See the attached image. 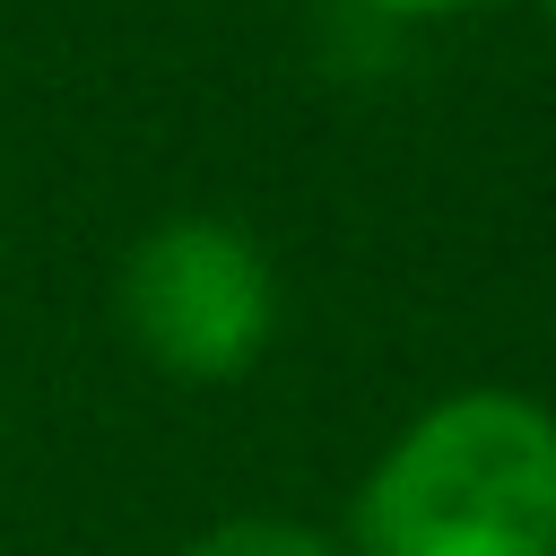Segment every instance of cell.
Masks as SVG:
<instances>
[{"label": "cell", "instance_id": "7a4b0ae2", "mask_svg": "<svg viewBox=\"0 0 556 556\" xmlns=\"http://www.w3.org/2000/svg\"><path fill=\"white\" fill-rule=\"evenodd\" d=\"M122 321L139 356L174 382H235L261 365L278 330V278L243 226L217 217H174L139 235L122 269Z\"/></svg>", "mask_w": 556, "mask_h": 556}, {"label": "cell", "instance_id": "6da1fadb", "mask_svg": "<svg viewBox=\"0 0 556 556\" xmlns=\"http://www.w3.org/2000/svg\"><path fill=\"white\" fill-rule=\"evenodd\" d=\"M356 556H556V417L521 391L434 400L356 486Z\"/></svg>", "mask_w": 556, "mask_h": 556}, {"label": "cell", "instance_id": "5b68a950", "mask_svg": "<svg viewBox=\"0 0 556 556\" xmlns=\"http://www.w3.org/2000/svg\"><path fill=\"white\" fill-rule=\"evenodd\" d=\"M547 9H556V0H547Z\"/></svg>", "mask_w": 556, "mask_h": 556}, {"label": "cell", "instance_id": "277c9868", "mask_svg": "<svg viewBox=\"0 0 556 556\" xmlns=\"http://www.w3.org/2000/svg\"><path fill=\"white\" fill-rule=\"evenodd\" d=\"M374 9H400V17H426V9H469V0H374Z\"/></svg>", "mask_w": 556, "mask_h": 556}, {"label": "cell", "instance_id": "3957f363", "mask_svg": "<svg viewBox=\"0 0 556 556\" xmlns=\"http://www.w3.org/2000/svg\"><path fill=\"white\" fill-rule=\"evenodd\" d=\"M182 556H330L304 521H278V513H243V521H217L200 530Z\"/></svg>", "mask_w": 556, "mask_h": 556}]
</instances>
